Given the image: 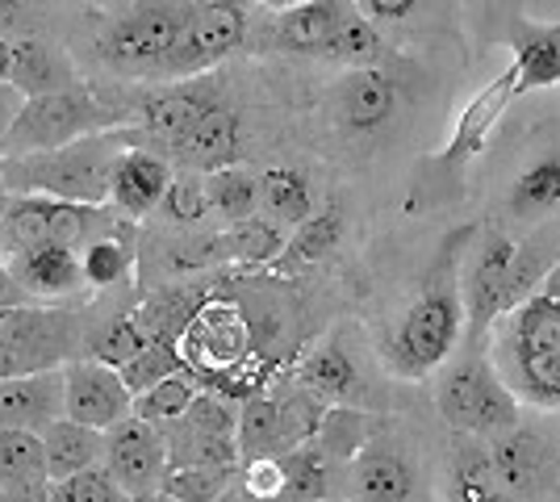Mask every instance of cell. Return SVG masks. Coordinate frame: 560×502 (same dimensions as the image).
I'll return each mask as SVG.
<instances>
[{
	"instance_id": "cell-4",
	"label": "cell",
	"mask_w": 560,
	"mask_h": 502,
	"mask_svg": "<svg viewBox=\"0 0 560 502\" xmlns=\"http://www.w3.org/2000/svg\"><path fill=\"white\" fill-rule=\"evenodd\" d=\"M514 101V75L511 68L502 75H493L490 84H481V93L468 96V105L456 118V130L440 151L422 155L410 180V210H431L444 201H460L468 185V167L481 160V151L490 143L493 126L502 121V114Z\"/></svg>"
},
{
	"instance_id": "cell-39",
	"label": "cell",
	"mask_w": 560,
	"mask_h": 502,
	"mask_svg": "<svg viewBox=\"0 0 560 502\" xmlns=\"http://www.w3.org/2000/svg\"><path fill=\"white\" fill-rule=\"evenodd\" d=\"M231 481L234 469H222V465H167L160 490L172 502H213Z\"/></svg>"
},
{
	"instance_id": "cell-30",
	"label": "cell",
	"mask_w": 560,
	"mask_h": 502,
	"mask_svg": "<svg viewBox=\"0 0 560 502\" xmlns=\"http://www.w3.org/2000/svg\"><path fill=\"white\" fill-rule=\"evenodd\" d=\"M343 240V210L330 201L327 210H314L302 226H293V240H284V252H280L277 268L293 272V268H310V264L330 260V252Z\"/></svg>"
},
{
	"instance_id": "cell-32",
	"label": "cell",
	"mask_w": 560,
	"mask_h": 502,
	"mask_svg": "<svg viewBox=\"0 0 560 502\" xmlns=\"http://www.w3.org/2000/svg\"><path fill=\"white\" fill-rule=\"evenodd\" d=\"M323 59L335 63V68H381V63L394 59V43L355 9L348 22L335 30V38L327 43Z\"/></svg>"
},
{
	"instance_id": "cell-41",
	"label": "cell",
	"mask_w": 560,
	"mask_h": 502,
	"mask_svg": "<svg viewBox=\"0 0 560 502\" xmlns=\"http://www.w3.org/2000/svg\"><path fill=\"white\" fill-rule=\"evenodd\" d=\"M180 369H185V360H180V352H176L167 339H147L142 352H135L117 373H121V382H126L130 394H142L147 385L164 382V377L180 373Z\"/></svg>"
},
{
	"instance_id": "cell-50",
	"label": "cell",
	"mask_w": 560,
	"mask_h": 502,
	"mask_svg": "<svg viewBox=\"0 0 560 502\" xmlns=\"http://www.w3.org/2000/svg\"><path fill=\"white\" fill-rule=\"evenodd\" d=\"M25 297H30V293L18 285L13 268H9V264H0V311H9V306H25Z\"/></svg>"
},
{
	"instance_id": "cell-44",
	"label": "cell",
	"mask_w": 560,
	"mask_h": 502,
	"mask_svg": "<svg viewBox=\"0 0 560 502\" xmlns=\"http://www.w3.org/2000/svg\"><path fill=\"white\" fill-rule=\"evenodd\" d=\"M50 502H121V486L105 465H89L80 474L50 481Z\"/></svg>"
},
{
	"instance_id": "cell-48",
	"label": "cell",
	"mask_w": 560,
	"mask_h": 502,
	"mask_svg": "<svg viewBox=\"0 0 560 502\" xmlns=\"http://www.w3.org/2000/svg\"><path fill=\"white\" fill-rule=\"evenodd\" d=\"M234 415L222 398H213V394H201L197 389V398L188 402V410L180 419H172V423H180V428L197 431V435H234Z\"/></svg>"
},
{
	"instance_id": "cell-25",
	"label": "cell",
	"mask_w": 560,
	"mask_h": 502,
	"mask_svg": "<svg viewBox=\"0 0 560 502\" xmlns=\"http://www.w3.org/2000/svg\"><path fill=\"white\" fill-rule=\"evenodd\" d=\"M13 277L34 297H59V293H71V289L84 285L80 256L71 247H59V243H47V247H34V252L18 256Z\"/></svg>"
},
{
	"instance_id": "cell-8",
	"label": "cell",
	"mask_w": 560,
	"mask_h": 502,
	"mask_svg": "<svg viewBox=\"0 0 560 502\" xmlns=\"http://www.w3.org/2000/svg\"><path fill=\"white\" fill-rule=\"evenodd\" d=\"M514 235L502 222H490L472 235V247L460 256V306H465L468 348H486L493 318L506 306V272H511Z\"/></svg>"
},
{
	"instance_id": "cell-12",
	"label": "cell",
	"mask_w": 560,
	"mask_h": 502,
	"mask_svg": "<svg viewBox=\"0 0 560 502\" xmlns=\"http://www.w3.org/2000/svg\"><path fill=\"white\" fill-rule=\"evenodd\" d=\"M135 394L126 389L121 373L105 360H71L63 364V415L84 428L109 431L130 419Z\"/></svg>"
},
{
	"instance_id": "cell-57",
	"label": "cell",
	"mask_w": 560,
	"mask_h": 502,
	"mask_svg": "<svg viewBox=\"0 0 560 502\" xmlns=\"http://www.w3.org/2000/svg\"><path fill=\"white\" fill-rule=\"evenodd\" d=\"M13 9H18V4H13V0H0V25L18 22V17H13Z\"/></svg>"
},
{
	"instance_id": "cell-55",
	"label": "cell",
	"mask_w": 560,
	"mask_h": 502,
	"mask_svg": "<svg viewBox=\"0 0 560 502\" xmlns=\"http://www.w3.org/2000/svg\"><path fill=\"white\" fill-rule=\"evenodd\" d=\"M121 502H172L164 490H147V494H121Z\"/></svg>"
},
{
	"instance_id": "cell-20",
	"label": "cell",
	"mask_w": 560,
	"mask_h": 502,
	"mask_svg": "<svg viewBox=\"0 0 560 502\" xmlns=\"http://www.w3.org/2000/svg\"><path fill=\"white\" fill-rule=\"evenodd\" d=\"M557 264H560V214H552L544 218V222H536L523 240H514L511 272H506V306H514L518 297H527Z\"/></svg>"
},
{
	"instance_id": "cell-2",
	"label": "cell",
	"mask_w": 560,
	"mask_h": 502,
	"mask_svg": "<svg viewBox=\"0 0 560 502\" xmlns=\"http://www.w3.org/2000/svg\"><path fill=\"white\" fill-rule=\"evenodd\" d=\"M468 231L452 235L444 243V256L431 264L422 293L415 306L401 314L389 339H385V360L401 377H427L444 364L460 335H465V306H460V247H465Z\"/></svg>"
},
{
	"instance_id": "cell-45",
	"label": "cell",
	"mask_w": 560,
	"mask_h": 502,
	"mask_svg": "<svg viewBox=\"0 0 560 502\" xmlns=\"http://www.w3.org/2000/svg\"><path fill=\"white\" fill-rule=\"evenodd\" d=\"M96 210H101V206H84V201H55V197H50V243L80 252V247L89 243V235H93Z\"/></svg>"
},
{
	"instance_id": "cell-13",
	"label": "cell",
	"mask_w": 560,
	"mask_h": 502,
	"mask_svg": "<svg viewBox=\"0 0 560 502\" xmlns=\"http://www.w3.org/2000/svg\"><path fill=\"white\" fill-rule=\"evenodd\" d=\"M105 469L121 486V494H147L160 490L167 469V444L164 431L142 419H121L117 428L105 431Z\"/></svg>"
},
{
	"instance_id": "cell-46",
	"label": "cell",
	"mask_w": 560,
	"mask_h": 502,
	"mask_svg": "<svg viewBox=\"0 0 560 502\" xmlns=\"http://www.w3.org/2000/svg\"><path fill=\"white\" fill-rule=\"evenodd\" d=\"M80 268H84V281L89 285H117L130 272V252L114 240H96L80 256Z\"/></svg>"
},
{
	"instance_id": "cell-24",
	"label": "cell",
	"mask_w": 560,
	"mask_h": 502,
	"mask_svg": "<svg viewBox=\"0 0 560 502\" xmlns=\"http://www.w3.org/2000/svg\"><path fill=\"white\" fill-rule=\"evenodd\" d=\"M298 377H302V385L314 398H323L330 407H351V402H360V394H364V377H360L355 360H351L343 348H335V343L314 348V352L302 360Z\"/></svg>"
},
{
	"instance_id": "cell-29",
	"label": "cell",
	"mask_w": 560,
	"mask_h": 502,
	"mask_svg": "<svg viewBox=\"0 0 560 502\" xmlns=\"http://www.w3.org/2000/svg\"><path fill=\"white\" fill-rule=\"evenodd\" d=\"M259 214L280 226H302L314 214V185L302 167H268L259 176Z\"/></svg>"
},
{
	"instance_id": "cell-6",
	"label": "cell",
	"mask_w": 560,
	"mask_h": 502,
	"mask_svg": "<svg viewBox=\"0 0 560 502\" xmlns=\"http://www.w3.org/2000/svg\"><path fill=\"white\" fill-rule=\"evenodd\" d=\"M105 126H109V118H105V109L89 96L84 84L63 89V93L25 96V105L18 109L13 126L0 135V160L4 155L55 151V147L84 139V135H96Z\"/></svg>"
},
{
	"instance_id": "cell-36",
	"label": "cell",
	"mask_w": 560,
	"mask_h": 502,
	"mask_svg": "<svg viewBox=\"0 0 560 502\" xmlns=\"http://www.w3.org/2000/svg\"><path fill=\"white\" fill-rule=\"evenodd\" d=\"M284 226L264 214H252L243 222H231V231L222 235V252L238 264H272L284 252Z\"/></svg>"
},
{
	"instance_id": "cell-42",
	"label": "cell",
	"mask_w": 560,
	"mask_h": 502,
	"mask_svg": "<svg viewBox=\"0 0 560 502\" xmlns=\"http://www.w3.org/2000/svg\"><path fill=\"white\" fill-rule=\"evenodd\" d=\"M364 435H369V415L355 407H330L323 410V423L314 431L318 448L327 456H355L364 448Z\"/></svg>"
},
{
	"instance_id": "cell-52",
	"label": "cell",
	"mask_w": 560,
	"mask_h": 502,
	"mask_svg": "<svg viewBox=\"0 0 560 502\" xmlns=\"http://www.w3.org/2000/svg\"><path fill=\"white\" fill-rule=\"evenodd\" d=\"M25 369H30V364H25L13 348H4V343H0V382H4V377H13V373H25Z\"/></svg>"
},
{
	"instance_id": "cell-35",
	"label": "cell",
	"mask_w": 560,
	"mask_h": 502,
	"mask_svg": "<svg viewBox=\"0 0 560 502\" xmlns=\"http://www.w3.org/2000/svg\"><path fill=\"white\" fill-rule=\"evenodd\" d=\"M234 444L238 456L252 460V456H277L284 453V428H280V407L272 398H252L247 407L238 410L234 419Z\"/></svg>"
},
{
	"instance_id": "cell-1",
	"label": "cell",
	"mask_w": 560,
	"mask_h": 502,
	"mask_svg": "<svg viewBox=\"0 0 560 502\" xmlns=\"http://www.w3.org/2000/svg\"><path fill=\"white\" fill-rule=\"evenodd\" d=\"M486 357L518 402L560 415V264L493 318Z\"/></svg>"
},
{
	"instance_id": "cell-14",
	"label": "cell",
	"mask_w": 560,
	"mask_h": 502,
	"mask_svg": "<svg viewBox=\"0 0 560 502\" xmlns=\"http://www.w3.org/2000/svg\"><path fill=\"white\" fill-rule=\"evenodd\" d=\"M63 419V369H25L0 382V428L43 431Z\"/></svg>"
},
{
	"instance_id": "cell-49",
	"label": "cell",
	"mask_w": 560,
	"mask_h": 502,
	"mask_svg": "<svg viewBox=\"0 0 560 502\" xmlns=\"http://www.w3.org/2000/svg\"><path fill=\"white\" fill-rule=\"evenodd\" d=\"M0 502H50V481H25V486H0Z\"/></svg>"
},
{
	"instance_id": "cell-11",
	"label": "cell",
	"mask_w": 560,
	"mask_h": 502,
	"mask_svg": "<svg viewBox=\"0 0 560 502\" xmlns=\"http://www.w3.org/2000/svg\"><path fill=\"white\" fill-rule=\"evenodd\" d=\"M490 465L498 474V486L514 494V499H552L560 490V453L539 435L536 428H527L523 419L514 428L490 435Z\"/></svg>"
},
{
	"instance_id": "cell-15",
	"label": "cell",
	"mask_w": 560,
	"mask_h": 502,
	"mask_svg": "<svg viewBox=\"0 0 560 502\" xmlns=\"http://www.w3.org/2000/svg\"><path fill=\"white\" fill-rule=\"evenodd\" d=\"M506 47H511V75H514V101L539 89H557L560 84V22H532L523 13L511 17L506 30Z\"/></svg>"
},
{
	"instance_id": "cell-33",
	"label": "cell",
	"mask_w": 560,
	"mask_h": 502,
	"mask_svg": "<svg viewBox=\"0 0 560 502\" xmlns=\"http://www.w3.org/2000/svg\"><path fill=\"white\" fill-rule=\"evenodd\" d=\"M280 456V494L277 502H318L327 499V453L318 448V440H302Z\"/></svg>"
},
{
	"instance_id": "cell-3",
	"label": "cell",
	"mask_w": 560,
	"mask_h": 502,
	"mask_svg": "<svg viewBox=\"0 0 560 502\" xmlns=\"http://www.w3.org/2000/svg\"><path fill=\"white\" fill-rule=\"evenodd\" d=\"M139 147V130H96L75 143H63L38 155H4L0 160V189L30 192V197H55V201H84L105 206L109 201V176L121 151Z\"/></svg>"
},
{
	"instance_id": "cell-31",
	"label": "cell",
	"mask_w": 560,
	"mask_h": 502,
	"mask_svg": "<svg viewBox=\"0 0 560 502\" xmlns=\"http://www.w3.org/2000/svg\"><path fill=\"white\" fill-rule=\"evenodd\" d=\"M50 243V197H30L13 192L0 210V252L25 256L34 247Z\"/></svg>"
},
{
	"instance_id": "cell-51",
	"label": "cell",
	"mask_w": 560,
	"mask_h": 502,
	"mask_svg": "<svg viewBox=\"0 0 560 502\" xmlns=\"http://www.w3.org/2000/svg\"><path fill=\"white\" fill-rule=\"evenodd\" d=\"M25 105V96L9 84V80H0V135L13 126V118H18V109Z\"/></svg>"
},
{
	"instance_id": "cell-7",
	"label": "cell",
	"mask_w": 560,
	"mask_h": 502,
	"mask_svg": "<svg viewBox=\"0 0 560 502\" xmlns=\"http://www.w3.org/2000/svg\"><path fill=\"white\" fill-rule=\"evenodd\" d=\"M247 34H252V13L243 0H192L185 30L155 75H172V80L206 75L213 63H222L226 55L243 47Z\"/></svg>"
},
{
	"instance_id": "cell-17",
	"label": "cell",
	"mask_w": 560,
	"mask_h": 502,
	"mask_svg": "<svg viewBox=\"0 0 560 502\" xmlns=\"http://www.w3.org/2000/svg\"><path fill=\"white\" fill-rule=\"evenodd\" d=\"M502 214L511 222H527V226L560 214V147L536 151L514 172L506 201H502Z\"/></svg>"
},
{
	"instance_id": "cell-60",
	"label": "cell",
	"mask_w": 560,
	"mask_h": 502,
	"mask_svg": "<svg viewBox=\"0 0 560 502\" xmlns=\"http://www.w3.org/2000/svg\"><path fill=\"white\" fill-rule=\"evenodd\" d=\"M318 502H330V499H318Z\"/></svg>"
},
{
	"instance_id": "cell-43",
	"label": "cell",
	"mask_w": 560,
	"mask_h": 502,
	"mask_svg": "<svg viewBox=\"0 0 560 502\" xmlns=\"http://www.w3.org/2000/svg\"><path fill=\"white\" fill-rule=\"evenodd\" d=\"M167 210L172 222H201V218L210 214V197H206V172H172V180H167V192L164 201H160Z\"/></svg>"
},
{
	"instance_id": "cell-40",
	"label": "cell",
	"mask_w": 560,
	"mask_h": 502,
	"mask_svg": "<svg viewBox=\"0 0 560 502\" xmlns=\"http://www.w3.org/2000/svg\"><path fill=\"white\" fill-rule=\"evenodd\" d=\"M0 343L13 348L30 369H47V364H38L30 352H34V348H38V352H50V343H55V339H50V318L38 311H30V306H9V311H0Z\"/></svg>"
},
{
	"instance_id": "cell-27",
	"label": "cell",
	"mask_w": 560,
	"mask_h": 502,
	"mask_svg": "<svg viewBox=\"0 0 560 502\" xmlns=\"http://www.w3.org/2000/svg\"><path fill=\"white\" fill-rule=\"evenodd\" d=\"M498 494L502 486L490 465V448L481 444V435L456 431V448L447 465V502H493Z\"/></svg>"
},
{
	"instance_id": "cell-47",
	"label": "cell",
	"mask_w": 560,
	"mask_h": 502,
	"mask_svg": "<svg viewBox=\"0 0 560 502\" xmlns=\"http://www.w3.org/2000/svg\"><path fill=\"white\" fill-rule=\"evenodd\" d=\"M142 343H147V331H142L135 318H114L105 331L96 335L93 360H105V364L121 369L135 352H142Z\"/></svg>"
},
{
	"instance_id": "cell-56",
	"label": "cell",
	"mask_w": 560,
	"mask_h": 502,
	"mask_svg": "<svg viewBox=\"0 0 560 502\" xmlns=\"http://www.w3.org/2000/svg\"><path fill=\"white\" fill-rule=\"evenodd\" d=\"M256 4H264V9L280 13V9H293V4H302V0H256Z\"/></svg>"
},
{
	"instance_id": "cell-9",
	"label": "cell",
	"mask_w": 560,
	"mask_h": 502,
	"mask_svg": "<svg viewBox=\"0 0 560 502\" xmlns=\"http://www.w3.org/2000/svg\"><path fill=\"white\" fill-rule=\"evenodd\" d=\"M188 9L192 4H185V0H147L130 17H121L105 30L101 55L121 72L155 75L185 30Z\"/></svg>"
},
{
	"instance_id": "cell-58",
	"label": "cell",
	"mask_w": 560,
	"mask_h": 502,
	"mask_svg": "<svg viewBox=\"0 0 560 502\" xmlns=\"http://www.w3.org/2000/svg\"><path fill=\"white\" fill-rule=\"evenodd\" d=\"M493 502H523V499H514V494H506V490H502V494H498Z\"/></svg>"
},
{
	"instance_id": "cell-38",
	"label": "cell",
	"mask_w": 560,
	"mask_h": 502,
	"mask_svg": "<svg viewBox=\"0 0 560 502\" xmlns=\"http://www.w3.org/2000/svg\"><path fill=\"white\" fill-rule=\"evenodd\" d=\"M192 398H197V385H192V377L180 369V373H172V377H164V382L147 385L142 394H135V407H130V415H135V419H142V423L167 428L172 419H180V415H185Z\"/></svg>"
},
{
	"instance_id": "cell-28",
	"label": "cell",
	"mask_w": 560,
	"mask_h": 502,
	"mask_svg": "<svg viewBox=\"0 0 560 502\" xmlns=\"http://www.w3.org/2000/svg\"><path fill=\"white\" fill-rule=\"evenodd\" d=\"M369 22L394 38V34H427L435 25L452 22L456 0H351Z\"/></svg>"
},
{
	"instance_id": "cell-22",
	"label": "cell",
	"mask_w": 560,
	"mask_h": 502,
	"mask_svg": "<svg viewBox=\"0 0 560 502\" xmlns=\"http://www.w3.org/2000/svg\"><path fill=\"white\" fill-rule=\"evenodd\" d=\"M210 105H218V96H213L210 89H201V84H176V89H164V93H155L142 101V130L155 135L160 143L172 147L176 139H185Z\"/></svg>"
},
{
	"instance_id": "cell-19",
	"label": "cell",
	"mask_w": 560,
	"mask_h": 502,
	"mask_svg": "<svg viewBox=\"0 0 560 502\" xmlns=\"http://www.w3.org/2000/svg\"><path fill=\"white\" fill-rule=\"evenodd\" d=\"M238 143H243V121H238V114L226 109V105H210L185 139L172 143V151H176V155L185 160V167H192V172H213V167L234 164Z\"/></svg>"
},
{
	"instance_id": "cell-53",
	"label": "cell",
	"mask_w": 560,
	"mask_h": 502,
	"mask_svg": "<svg viewBox=\"0 0 560 502\" xmlns=\"http://www.w3.org/2000/svg\"><path fill=\"white\" fill-rule=\"evenodd\" d=\"M213 502H256V499L243 490V481H231V486H226V490H222V494H218Z\"/></svg>"
},
{
	"instance_id": "cell-34",
	"label": "cell",
	"mask_w": 560,
	"mask_h": 502,
	"mask_svg": "<svg viewBox=\"0 0 560 502\" xmlns=\"http://www.w3.org/2000/svg\"><path fill=\"white\" fill-rule=\"evenodd\" d=\"M206 197H210V214H218L226 226L243 222L259 214V176L238 164L213 167L206 172Z\"/></svg>"
},
{
	"instance_id": "cell-21",
	"label": "cell",
	"mask_w": 560,
	"mask_h": 502,
	"mask_svg": "<svg viewBox=\"0 0 560 502\" xmlns=\"http://www.w3.org/2000/svg\"><path fill=\"white\" fill-rule=\"evenodd\" d=\"M9 84L22 96L63 93V89H75V68H71V59L63 50L43 43V38H18L13 43Z\"/></svg>"
},
{
	"instance_id": "cell-54",
	"label": "cell",
	"mask_w": 560,
	"mask_h": 502,
	"mask_svg": "<svg viewBox=\"0 0 560 502\" xmlns=\"http://www.w3.org/2000/svg\"><path fill=\"white\" fill-rule=\"evenodd\" d=\"M9 68H13V43L0 38V80H9Z\"/></svg>"
},
{
	"instance_id": "cell-18",
	"label": "cell",
	"mask_w": 560,
	"mask_h": 502,
	"mask_svg": "<svg viewBox=\"0 0 560 502\" xmlns=\"http://www.w3.org/2000/svg\"><path fill=\"white\" fill-rule=\"evenodd\" d=\"M167 180H172V167L167 160L151 155V151H121L114 164V176H109V201H114L121 214L142 218L151 214L167 192Z\"/></svg>"
},
{
	"instance_id": "cell-37",
	"label": "cell",
	"mask_w": 560,
	"mask_h": 502,
	"mask_svg": "<svg viewBox=\"0 0 560 502\" xmlns=\"http://www.w3.org/2000/svg\"><path fill=\"white\" fill-rule=\"evenodd\" d=\"M25 481H50L43 435L0 428V486H25Z\"/></svg>"
},
{
	"instance_id": "cell-59",
	"label": "cell",
	"mask_w": 560,
	"mask_h": 502,
	"mask_svg": "<svg viewBox=\"0 0 560 502\" xmlns=\"http://www.w3.org/2000/svg\"><path fill=\"white\" fill-rule=\"evenodd\" d=\"M0 210H4V189H0Z\"/></svg>"
},
{
	"instance_id": "cell-5",
	"label": "cell",
	"mask_w": 560,
	"mask_h": 502,
	"mask_svg": "<svg viewBox=\"0 0 560 502\" xmlns=\"http://www.w3.org/2000/svg\"><path fill=\"white\" fill-rule=\"evenodd\" d=\"M440 369L444 373L435 377V407L452 431L490 440L518 423V398L493 373L486 348H468L465 360H444Z\"/></svg>"
},
{
	"instance_id": "cell-16",
	"label": "cell",
	"mask_w": 560,
	"mask_h": 502,
	"mask_svg": "<svg viewBox=\"0 0 560 502\" xmlns=\"http://www.w3.org/2000/svg\"><path fill=\"white\" fill-rule=\"evenodd\" d=\"M351 13H355L351 0H302L293 9H280L277 25H272V38L289 55L323 59V50L335 38V30L348 22Z\"/></svg>"
},
{
	"instance_id": "cell-26",
	"label": "cell",
	"mask_w": 560,
	"mask_h": 502,
	"mask_svg": "<svg viewBox=\"0 0 560 502\" xmlns=\"http://www.w3.org/2000/svg\"><path fill=\"white\" fill-rule=\"evenodd\" d=\"M43 453H47V478H68V474H80L89 465H101L105 456V431L84 428L75 419H55L47 431H43Z\"/></svg>"
},
{
	"instance_id": "cell-23",
	"label": "cell",
	"mask_w": 560,
	"mask_h": 502,
	"mask_svg": "<svg viewBox=\"0 0 560 502\" xmlns=\"http://www.w3.org/2000/svg\"><path fill=\"white\" fill-rule=\"evenodd\" d=\"M351 481H355V499L360 502H410L415 494V474L410 465L381 444H364L351 465Z\"/></svg>"
},
{
	"instance_id": "cell-10",
	"label": "cell",
	"mask_w": 560,
	"mask_h": 502,
	"mask_svg": "<svg viewBox=\"0 0 560 502\" xmlns=\"http://www.w3.org/2000/svg\"><path fill=\"white\" fill-rule=\"evenodd\" d=\"M330 126L348 139H373L389 130L401 109V80L385 63L381 68H343V75L327 89Z\"/></svg>"
}]
</instances>
